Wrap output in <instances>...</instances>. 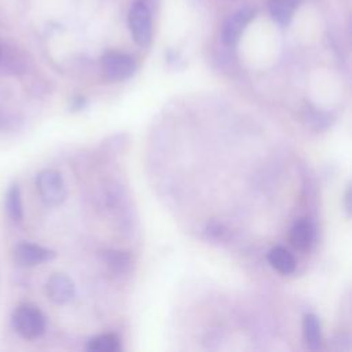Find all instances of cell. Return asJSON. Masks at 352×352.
Instances as JSON below:
<instances>
[{
  "label": "cell",
  "instance_id": "11",
  "mask_svg": "<svg viewBox=\"0 0 352 352\" xmlns=\"http://www.w3.org/2000/svg\"><path fill=\"white\" fill-rule=\"evenodd\" d=\"M302 331L307 345L311 349H318L322 342V331H320V322L318 316L314 314H308L304 316L302 320Z\"/></svg>",
  "mask_w": 352,
  "mask_h": 352
},
{
  "label": "cell",
  "instance_id": "9",
  "mask_svg": "<svg viewBox=\"0 0 352 352\" xmlns=\"http://www.w3.org/2000/svg\"><path fill=\"white\" fill-rule=\"evenodd\" d=\"M298 6H300V0H270L268 1V10L272 19L282 26L290 22Z\"/></svg>",
  "mask_w": 352,
  "mask_h": 352
},
{
  "label": "cell",
  "instance_id": "12",
  "mask_svg": "<svg viewBox=\"0 0 352 352\" xmlns=\"http://www.w3.org/2000/svg\"><path fill=\"white\" fill-rule=\"evenodd\" d=\"M6 208L8 216L14 221H21L23 217V209H22V199H21V191L16 184H12L7 192L6 198Z\"/></svg>",
  "mask_w": 352,
  "mask_h": 352
},
{
  "label": "cell",
  "instance_id": "3",
  "mask_svg": "<svg viewBox=\"0 0 352 352\" xmlns=\"http://www.w3.org/2000/svg\"><path fill=\"white\" fill-rule=\"evenodd\" d=\"M128 25L136 44L147 45L153 37L151 14L143 1H135L128 14Z\"/></svg>",
  "mask_w": 352,
  "mask_h": 352
},
{
  "label": "cell",
  "instance_id": "10",
  "mask_svg": "<svg viewBox=\"0 0 352 352\" xmlns=\"http://www.w3.org/2000/svg\"><path fill=\"white\" fill-rule=\"evenodd\" d=\"M268 261L274 270H276L280 274H290L296 268L294 257L289 250H286L282 246H276L270 250L268 253Z\"/></svg>",
  "mask_w": 352,
  "mask_h": 352
},
{
  "label": "cell",
  "instance_id": "8",
  "mask_svg": "<svg viewBox=\"0 0 352 352\" xmlns=\"http://www.w3.org/2000/svg\"><path fill=\"white\" fill-rule=\"evenodd\" d=\"M289 239L294 249L307 250L314 239V227L311 221H308L307 219L297 220L290 230Z\"/></svg>",
  "mask_w": 352,
  "mask_h": 352
},
{
  "label": "cell",
  "instance_id": "15",
  "mask_svg": "<svg viewBox=\"0 0 352 352\" xmlns=\"http://www.w3.org/2000/svg\"><path fill=\"white\" fill-rule=\"evenodd\" d=\"M0 55H1V48H0Z\"/></svg>",
  "mask_w": 352,
  "mask_h": 352
},
{
  "label": "cell",
  "instance_id": "7",
  "mask_svg": "<svg viewBox=\"0 0 352 352\" xmlns=\"http://www.w3.org/2000/svg\"><path fill=\"white\" fill-rule=\"evenodd\" d=\"M47 296L55 304H66L74 297V285L69 276L54 274L47 280Z\"/></svg>",
  "mask_w": 352,
  "mask_h": 352
},
{
  "label": "cell",
  "instance_id": "5",
  "mask_svg": "<svg viewBox=\"0 0 352 352\" xmlns=\"http://www.w3.org/2000/svg\"><path fill=\"white\" fill-rule=\"evenodd\" d=\"M254 14H256L254 8L243 7L235 11L232 15H230L223 25V30H221L223 41L228 45L235 44L239 36L242 34V32L245 30V28L248 26V23L254 18Z\"/></svg>",
  "mask_w": 352,
  "mask_h": 352
},
{
  "label": "cell",
  "instance_id": "13",
  "mask_svg": "<svg viewBox=\"0 0 352 352\" xmlns=\"http://www.w3.org/2000/svg\"><path fill=\"white\" fill-rule=\"evenodd\" d=\"M91 352H113L118 348V338L113 333L92 337L85 346Z\"/></svg>",
  "mask_w": 352,
  "mask_h": 352
},
{
  "label": "cell",
  "instance_id": "2",
  "mask_svg": "<svg viewBox=\"0 0 352 352\" xmlns=\"http://www.w3.org/2000/svg\"><path fill=\"white\" fill-rule=\"evenodd\" d=\"M37 191L44 204L56 206L63 202L66 197V187L59 172L52 169L41 170L36 179Z\"/></svg>",
  "mask_w": 352,
  "mask_h": 352
},
{
  "label": "cell",
  "instance_id": "6",
  "mask_svg": "<svg viewBox=\"0 0 352 352\" xmlns=\"http://www.w3.org/2000/svg\"><path fill=\"white\" fill-rule=\"evenodd\" d=\"M14 260L18 265L33 267L55 257V252L29 242H22L14 249Z\"/></svg>",
  "mask_w": 352,
  "mask_h": 352
},
{
  "label": "cell",
  "instance_id": "14",
  "mask_svg": "<svg viewBox=\"0 0 352 352\" xmlns=\"http://www.w3.org/2000/svg\"><path fill=\"white\" fill-rule=\"evenodd\" d=\"M344 198H345V209L348 213H351V187L346 188Z\"/></svg>",
  "mask_w": 352,
  "mask_h": 352
},
{
  "label": "cell",
  "instance_id": "1",
  "mask_svg": "<svg viewBox=\"0 0 352 352\" xmlns=\"http://www.w3.org/2000/svg\"><path fill=\"white\" fill-rule=\"evenodd\" d=\"M14 330L26 340L38 338L45 330V318L33 304H21L12 314Z\"/></svg>",
  "mask_w": 352,
  "mask_h": 352
},
{
  "label": "cell",
  "instance_id": "4",
  "mask_svg": "<svg viewBox=\"0 0 352 352\" xmlns=\"http://www.w3.org/2000/svg\"><path fill=\"white\" fill-rule=\"evenodd\" d=\"M102 65L106 77L110 81H122L129 78L136 70V62L132 56L124 52L109 51L102 58Z\"/></svg>",
  "mask_w": 352,
  "mask_h": 352
}]
</instances>
